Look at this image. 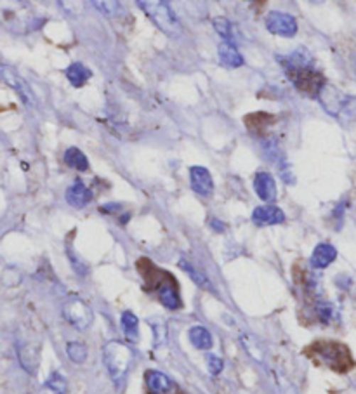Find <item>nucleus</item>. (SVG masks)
<instances>
[{"label": "nucleus", "instance_id": "31", "mask_svg": "<svg viewBox=\"0 0 356 394\" xmlns=\"http://www.w3.org/2000/svg\"><path fill=\"white\" fill-rule=\"evenodd\" d=\"M353 68H355V73H356V54L353 56Z\"/></svg>", "mask_w": 356, "mask_h": 394}, {"label": "nucleus", "instance_id": "10", "mask_svg": "<svg viewBox=\"0 0 356 394\" xmlns=\"http://www.w3.org/2000/svg\"><path fill=\"white\" fill-rule=\"evenodd\" d=\"M0 82L13 87L14 91L23 97V101H26V103H35L28 84H26L25 79H21V77L18 75V72H16L14 68H11V66L7 65H0Z\"/></svg>", "mask_w": 356, "mask_h": 394}, {"label": "nucleus", "instance_id": "28", "mask_svg": "<svg viewBox=\"0 0 356 394\" xmlns=\"http://www.w3.org/2000/svg\"><path fill=\"white\" fill-rule=\"evenodd\" d=\"M207 368L212 376H219L222 372V360L219 356H214V354H209L207 356Z\"/></svg>", "mask_w": 356, "mask_h": 394}, {"label": "nucleus", "instance_id": "26", "mask_svg": "<svg viewBox=\"0 0 356 394\" xmlns=\"http://www.w3.org/2000/svg\"><path fill=\"white\" fill-rule=\"evenodd\" d=\"M92 6L96 7L97 11H101V13L108 18L117 16V14L120 13V4L113 2V0H109V2H101V0H96V2H92Z\"/></svg>", "mask_w": 356, "mask_h": 394}, {"label": "nucleus", "instance_id": "5", "mask_svg": "<svg viewBox=\"0 0 356 394\" xmlns=\"http://www.w3.org/2000/svg\"><path fill=\"white\" fill-rule=\"evenodd\" d=\"M103 360L109 377L113 378V382L119 384V382H122L125 376H127V370L132 361V351L125 344H122V342L112 341L104 346Z\"/></svg>", "mask_w": 356, "mask_h": 394}, {"label": "nucleus", "instance_id": "24", "mask_svg": "<svg viewBox=\"0 0 356 394\" xmlns=\"http://www.w3.org/2000/svg\"><path fill=\"white\" fill-rule=\"evenodd\" d=\"M214 28H216V32L221 35L222 38H225V42H232L233 38V30H232V23L228 21L226 18H216L212 21Z\"/></svg>", "mask_w": 356, "mask_h": 394}, {"label": "nucleus", "instance_id": "6", "mask_svg": "<svg viewBox=\"0 0 356 394\" xmlns=\"http://www.w3.org/2000/svg\"><path fill=\"white\" fill-rule=\"evenodd\" d=\"M287 75L301 94H306L311 97H318L322 89L327 85L325 77L320 72H316L313 66L287 70Z\"/></svg>", "mask_w": 356, "mask_h": 394}, {"label": "nucleus", "instance_id": "16", "mask_svg": "<svg viewBox=\"0 0 356 394\" xmlns=\"http://www.w3.org/2000/svg\"><path fill=\"white\" fill-rule=\"evenodd\" d=\"M219 61L228 68H240L244 66V58L233 42H221L217 48Z\"/></svg>", "mask_w": 356, "mask_h": 394}, {"label": "nucleus", "instance_id": "12", "mask_svg": "<svg viewBox=\"0 0 356 394\" xmlns=\"http://www.w3.org/2000/svg\"><path fill=\"white\" fill-rule=\"evenodd\" d=\"M252 221L256 226H275L285 221V214L275 205H263L254 210Z\"/></svg>", "mask_w": 356, "mask_h": 394}, {"label": "nucleus", "instance_id": "30", "mask_svg": "<svg viewBox=\"0 0 356 394\" xmlns=\"http://www.w3.org/2000/svg\"><path fill=\"white\" fill-rule=\"evenodd\" d=\"M120 205L119 204H113V205H104L101 207V212H115V210H119Z\"/></svg>", "mask_w": 356, "mask_h": 394}, {"label": "nucleus", "instance_id": "25", "mask_svg": "<svg viewBox=\"0 0 356 394\" xmlns=\"http://www.w3.org/2000/svg\"><path fill=\"white\" fill-rule=\"evenodd\" d=\"M45 385L49 389H53V393H56V394H68V385H66V381L58 372H54L53 376L49 377V381L45 382Z\"/></svg>", "mask_w": 356, "mask_h": 394}, {"label": "nucleus", "instance_id": "19", "mask_svg": "<svg viewBox=\"0 0 356 394\" xmlns=\"http://www.w3.org/2000/svg\"><path fill=\"white\" fill-rule=\"evenodd\" d=\"M65 162L66 165L78 170V173H85L89 169V160L78 148H68L65 151Z\"/></svg>", "mask_w": 356, "mask_h": 394}, {"label": "nucleus", "instance_id": "18", "mask_svg": "<svg viewBox=\"0 0 356 394\" xmlns=\"http://www.w3.org/2000/svg\"><path fill=\"white\" fill-rule=\"evenodd\" d=\"M120 325H122V330L125 334V337L129 339L131 342H136L139 339V319L136 318V314H132L131 311H125L120 316Z\"/></svg>", "mask_w": 356, "mask_h": 394}, {"label": "nucleus", "instance_id": "13", "mask_svg": "<svg viewBox=\"0 0 356 394\" xmlns=\"http://www.w3.org/2000/svg\"><path fill=\"white\" fill-rule=\"evenodd\" d=\"M254 190L263 202H275L276 198V182L269 173H257L254 179Z\"/></svg>", "mask_w": 356, "mask_h": 394}, {"label": "nucleus", "instance_id": "2", "mask_svg": "<svg viewBox=\"0 0 356 394\" xmlns=\"http://www.w3.org/2000/svg\"><path fill=\"white\" fill-rule=\"evenodd\" d=\"M306 354L316 363L328 366L334 372L344 373L353 368V356L351 351L341 342L335 341H316L306 349Z\"/></svg>", "mask_w": 356, "mask_h": 394}, {"label": "nucleus", "instance_id": "4", "mask_svg": "<svg viewBox=\"0 0 356 394\" xmlns=\"http://www.w3.org/2000/svg\"><path fill=\"white\" fill-rule=\"evenodd\" d=\"M318 99L322 101L323 108L341 122L356 120V97L342 94L341 91H338L332 85H325L318 94Z\"/></svg>", "mask_w": 356, "mask_h": 394}, {"label": "nucleus", "instance_id": "14", "mask_svg": "<svg viewBox=\"0 0 356 394\" xmlns=\"http://www.w3.org/2000/svg\"><path fill=\"white\" fill-rule=\"evenodd\" d=\"M338 257V251L332 243H318L311 253V266L315 269H325Z\"/></svg>", "mask_w": 356, "mask_h": 394}, {"label": "nucleus", "instance_id": "22", "mask_svg": "<svg viewBox=\"0 0 356 394\" xmlns=\"http://www.w3.org/2000/svg\"><path fill=\"white\" fill-rule=\"evenodd\" d=\"M179 266H181V269H185V271L188 273V276H190L191 280H193L195 283L198 285V287H202V288H210V282L207 280V276L203 275L202 271H198L197 268L193 266V264H190L188 261L183 259L181 263H179Z\"/></svg>", "mask_w": 356, "mask_h": 394}, {"label": "nucleus", "instance_id": "15", "mask_svg": "<svg viewBox=\"0 0 356 394\" xmlns=\"http://www.w3.org/2000/svg\"><path fill=\"white\" fill-rule=\"evenodd\" d=\"M65 198L70 205L80 209V207H85L92 200V191L82 181H75L68 190H66Z\"/></svg>", "mask_w": 356, "mask_h": 394}, {"label": "nucleus", "instance_id": "7", "mask_svg": "<svg viewBox=\"0 0 356 394\" xmlns=\"http://www.w3.org/2000/svg\"><path fill=\"white\" fill-rule=\"evenodd\" d=\"M63 314H65L66 322L73 325L78 330H85L92 325L94 314L91 307L80 299H70L63 307Z\"/></svg>", "mask_w": 356, "mask_h": 394}, {"label": "nucleus", "instance_id": "17", "mask_svg": "<svg viewBox=\"0 0 356 394\" xmlns=\"http://www.w3.org/2000/svg\"><path fill=\"white\" fill-rule=\"evenodd\" d=\"M92 77V72L84 63H73L66 68V79L73 87H82Z\"/></svg>", "mask_w": 356, "mask_h": 394}, {"label": "nucleus", "instance_id": "3", "mask_svg": "<svg viewBox=\"0 0 356 394\" xmlns=\"http://www.w3.org/2000/svg\"><path fill=\"white\" fill-rule=\"evenodd\" d=\"M138 6L163 33H167L169 37H181L183 26L169 4L160 2V0H150V2L138 0Z\"/></svg>", "mask_w": 356, "mask_h": 394}, {"label": "nucleus", "instance_id": "11", "mask_svg": "<svg viewBox=\"0 0 356 394\" xmlns=\"http://www.w3.org/2000/svg\"><path fill=\"white\" fill-rule=\"evenodd\" d=\"M190 185L191 190L200 197H210L214 191L212 175L203 167H191L190 169Z\"/></svg>", "mask_w": 356, "mask_h": 394}, {"label": "nucleus", "instance_id": "8", "mask_svg": "<svg viewBox=\"0 0 356 394\" xmlns=\"http://www.w3.org/2000/svg\"><path fill=\"white\" fill-rule=\"evenodd\" d=\"M266 28L269 33L280 35V37H294L297 33V19L292 14L271 11L266 16Z\"/></svg>", "mask_w": 356, "mask_h": 394}, {"label": "nucleus", "instance_id": "29", "mask_svg": "<svg viewBox=\"0 0 356 394\" xmlns=\"http://www.w3.org/2000/svg\"><path fill=\"white\" fill-rule=\"evenodd\" d=\"M210 226H212V228L216 229V231H219V233H222L226 229V226L222 224V222H219L217 219H210Z\"/></svg>", "mask_w": 356, "mask_h": 394}, {"label": "nucleus", "instance_id": "9", "mask_svg": "<svg viewBox=\"0 0 356 394\" xmlns=\"http://www.w3.org/2000/svg\"><path fill=\"white\" fill-rule=\"evenodd\" d=\"M144 382H146L148 394H183L179 385L158 370H148L144 373Z\"/></svg>", "mask_w": 356, "mask_h": 394}, {"label": "nucleus", "instance_id": "27", "mask_svg": "<svg viewBox=\"0 0 356 394\" xmlns=\"http://www.w3.org/2000/svg\"><path fill=\"white\" fill-rule=\"evenodd\" d=\"M316 314H318L320 322L327 325V323H330L332 316H334V307L328 302H318L316 304Z\"/></svg>", "mask_w": 356, "mask_h": 394}, {"label": "nucleus", "instance_id": "20", "mask_svg": "<svg viewBox=\"0 0 356 394\" xmlns=\"http://www.w3.org/2000/svg\"><path fill=\"white\" fill-rule=\"evenodd\" d=\"M190 341L197 349L202 351H209L212 347V335H210L209 330L203 329V327H193L190 330Z\"/></svg>", "mask_w": 356, "mask_h": 394}, {"label": "nucleus", "instance_id": "1", "mask_svg": "<svg viewBox=\"0 0 356 394\" xmlns=\"http://www.w3.org/2000/svg\"><path fill=\"white\" fill-rule=\"evenodd\" d=\"M138 269L141 275H143L144 282H146V287L158 295V300L167 310L176 311L183 306L181 297H179L178 282H176L174 276L169 271L158 269L146 257L139 259Z\"/></svg>", "mask_w": 356, "mask_h": 394}, {"label": "nucleus", "instance_id": "21", "mask_svg": "<svg viewBox=\"0 0 356 394\" xmlns=\"http://www.w3.org/2000/svg\"><path fill=\"white\" fill-rule=\"evenodd\" d=\"M273 120H275V116L268 115V113H252V115L245 116V126L256 134H263L264 127L273 124Z\"/></svg>", "mask_w": 356, "mask_h": 394}, {"label": "nucleus", "instance_id": "23", "mask_svg": "<svg viewBox=\"0 0 356 394\" xmlns=\"http://www.w3.org/2000/svg\"><path fill=\"white\" fill-rule=\"evenodd\" d=\"M66 353H68V358L73 363H84L85 358H87V347L82 342H68Z\"/></svg>", "mask_w": 356, "mask_h": 394}]
</instances>
